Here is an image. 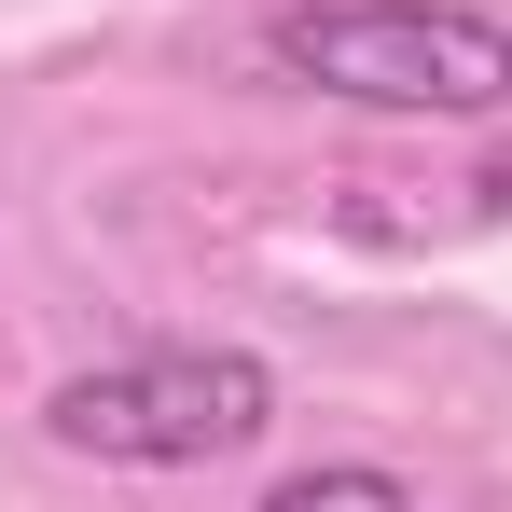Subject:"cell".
I'll return each instance as SVG.
<instances>
[{
	"instance_id": "cell-2",
	"label": "cell",
	"mask_w": 512,
	"mask_h": 512,
	"mask_svg": "<svg viewBox=\"0 0 512 512\" xmlns=\"http://www.w3.org/2000/svg\"><path fill=\"white\" fill-rule=\"evenodd\" d=\"M263 42L291 84L360 97V111H499L512 97V28L457 0H291Z\"/></svg>"
},
{
	"instance_id": "cell-3",
	"label": "cell",
	"mask_w": 512,
	"mask_h": 512,
	"mask_svg": "<svg viewBox=\"0 0 512 512\" xmlns=\"http://www.w3.org/2000/svg\"><path fill=\"white\" fill-rule=\"evenodd\" d=\"M263 512H429V499L402 485V471H360V457H346V471H291Z\"/></svg>"
},
{
	"instance_id": "cell-1",
	"label": "cell",
	"mask_w": 512,
	"mask_h": 512,
	"mask_svg": "<svg viewBox=\"0 0 512 512\" xmlns=\"http://www.w3.org/2000/svg\"><path fill=\"white\" fill-rule=\"evenodd\" d=\"M42 429L70 457H111V471H208V457H250L277 429V374L250 346H139V360L56 374Z\"/></svg>"
}]
</instances>
